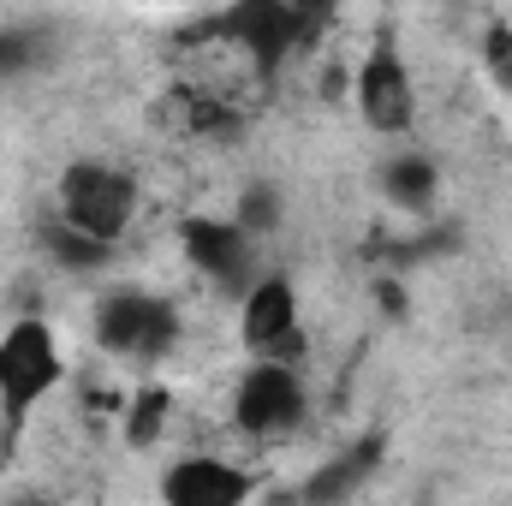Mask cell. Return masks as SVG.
<instances>
[{"mask_svg": "<svg viewBox=\"0 0 512 506\" xmlns=\"http://www.w3.org/2000/svg\"><path fill=\"white\" fill-rule=\"evenodd\" d=\"M66 381V346H60V328L36 310L12 316L0 328V423L6 435H18Z\"/></svg>", "mask_w": 512, "mask_h": 506, "instance_id": "cell-1", "label": "cell"}, {"mask_svg": "<svg viewBox=\"0 0 512 506\" xmlns=\"http://www.w3.org/2000/svg\"><path fill=\"white\" fill-rule=\"evenodd\" d=\"M179 334H185V316H179V304H173L167 292L108 286V292L96 298V310H90V340H96L108 358L137 364V370L173 358Z\"/></svg>", "mask_w": 512, "mask_h": 506, "instance_id": "cell-2", "label": "cell"}, {"mask_svg": "<svg viewBox=\"0 0 512 506\" xmlns=\"http://www.w3.org/2000/svg\"><path fill=\"white\" fill-rule=\"evenodd\" d=\"M54 203H60V221L102 239V245H120L143 209V185L137 173L120 161H102V155H78L60 167V185H54Z\"/></svg>", "mask_w": 512, "mask_h": 506, "instance_id": "cell-3", "label": "cell"}, {"mask_svg": "<svg viewBox=\"0 0 512 506\" xmlns=\"http://www.w3.org/2000/svg\"><path fill=\"white\" fill-rule=\"evenodd\" d=\"M227 417L245 441H280L292 429H304L310 417V381L298 364H274V358H251L239 381H233V399H227Z\"/></svg>", "mask_w": 512, "mask_h": 506, "instance_id": "cell-4", "label": "cell"}, {"mask_svg": "<svg viewBox=\"0 0 512 506\" xmlns=\"http://www.w3.org/2000/svg\"><path fill=\"white\" fill-rule=\"evenodd\" d=\"M352 108L358 120L376 131V137H411L417 114H423V96H417V72L405 60V48L393 36H376L352 72Z\"/></svg>", "mask_w": 512, "mask_h": 506, "instance_id": "cell-5", "label": "cell"}, {"mask_svg": "<svg viewBox=\"0 0 512 506\" xmlns=\"http://www.w3.org/2000/svg\"><path fill=\"white\" fill-rule=\"evenodd\" d=\"M316 24H322V12H310V6H286V0H239V6H227L209 30L227 36L233 48H245L256 72H280L292 54L310 48Z\"/></svg>", "mask_w": 512, "mask_h": 506, "instance_id": "cell-6", "label": "cell"}, {"mask_svg": "<svg viewBox=\"0 0 512 506\" xmlns=\"http://www.w3.org/2000/svg\"><path fill=\"white\" fill-rule=\"evenodd\" d=\"M179 251H185L197 280H209L233 304L251 292L256 274H262V245H256L233 215H185L179 221Z\"/></svg>", "mask_w": 512, "mask_h": 506, "instance_id": "cell-7", "label": "cell"}, {"mask_svg": "<svg viewBox=\"0 0 512 506\" xmlns=\"http://www.w3.org/2000/svg\"><path fill=\"white\" fill-rule=\"evenodd\" d=\"M239 346L251 358L298 364V352H304V304H298V280L286 268H262L256 286L239 298Z\"/></svg>", "mask_w": 512, "mask_h": 506, "instance_id": "cell-8", "label": "cell"}, {"mask_svg": "<svg viewBox=\"0 0 512 506\" xmlns=\"http://www.w3.org/2000/svg\"><path fill=\"white\" fill-rule=\"evenodd\" d=\"M155 501L161 506H251L256 477L227 453H179L155 477Z\"/></svg>", "mask_w": 512, "mask_h": 506, "instance_id": "cell-9", "label": "cell"}, {"mask_svg": "<svg viewBox=\"0 0 512 506\" xmlns=\"http://www.w3.org/2000/svg\"><path fill=\"white\" fill-rule=\"evenodd\" d=\"M376 191H382L399 215H429L441 203V161L423 155V149H399L393 143L382 173H376Z\"/></svg>", "mask_w": 512, "mask_h": 506, "instance_id": "cell-10", "label": "cell"}, {"mask_svg": "<svg viewBox=\"0 0 512 506\" xmlns=\"http://www.w3.org/2000/svg\"><path fill=\"white\" fill-rule=\"evenodd\" d=\"M382 447H387L382 435H364L358 447H346L340 459H328V465L298 489V501L304 506H352V495H358V489L370 483V471L382 465Z\"/></svg>", "mask_w": 512, "mask_h": 506, "instance_id": "cell-11", "label": "cell"}, {"mask_svg": "<svg viewBox=\"0 0 512 506\" xmlns=\"http://www.w3.org/2000/svg\"><path fill=\"white\" fill-rule=\"evenodd\" d=\"M42 251H48V262H54L60 274L96 280V274H108V262H114L120 245H102V239H90V233H78V227H66V221H48V227H42Z\"/></svg>", "mask_w": 512, "mask_h": 506, "instance_id": "cell-12", "label": "cell"}, {"mask_svg": "<svg viewBox=\"0 0 512 506\" xmlns=\"http://www.w3.org/2000/svg\"><path fill=\"white\" fill-rule=\"evenodd\" d=\"M233 221L251 233L256 245H268V239L286 227V191H280L274 179H251V185L239 191V203H233Z\"/></svg>", "mask_w": 512, "mask_h": 506, "instance_id": "cell-13", "label": "cell"}, {"mask_svg": "<svg viewBox=\"0 0 512 506\" xmlns=\"http://www.w3.org/2000/svg\"><path fill=\"white\" fill-rule=\"evenodd\" d=\"M167 417H173V387L167 381H143L137 393H131V405H126V441L143 453V447H155L161 441V429H167Z\"/></svg>", "mask_w": 512, "mask_h": 506, "instance_id": "cell-14", "label": "cell"}, {"mask_svg": "<svg viewBox=\"0 0 512 506\" xmlns=\"http://www.w3.org/2000/svg\"><path fill=\"white\" fill-rule=\"evenodd\" d=\"M30 60H36V30H24V24H6V30H0V78L24 72Z\"/></svg>", "mask_w": 512, "mask_h": 506, "instance_id": "cell-15", "label": "cell"}, {"mask_svg": "<svg viewBox=\"0 0 512 506\" xmlns=\"http://www.w3.org/2000/svg\"><path fill=\"white\" fill-rule=\"evenodd\" d=\"M12 506H54V501H42V495H24V501H12Z\"/></svg>", "mask_w": 512, "mask_h": 506, "instance_id": "cell-16", "label": "cell"}]
</instances>
